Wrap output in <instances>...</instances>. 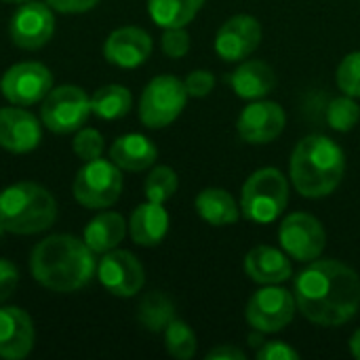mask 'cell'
Segmentation results:
<instances>
[{
  "label": "cell",
  "mask_w": 360,
  "mask_h": 360,
  "mask_svg": "<svg viewBox=\"0 0 360 360\" xmlns=\"http://www.w3.org/2000/svg\"><path fill=\"white\" fill-rule=\"evenodd\" d=\"M74 154L89 162V160H95V158H101V152H103V137L99 131L95 129H78L76 137H74Z\"/></svg>",
  "instance_id": "cell-32"
},
{
  "label": "cell",
  "mask_w": 360,
  "mask_h": 360,
  "mask_svg": "<svg viewBox=\"0 0 360 360\" xmlns=\"http://www.w3.org/2000/svg\"><path fill=\"white\" fill-rule=\"evenodd\" d=\"M202 4L205 0H148V13L160 27H186Z\"/></svg>",
  "instance_id": "cell-25"
},
{
  "label": "cell",
  "mask_w": 360,
  "mask_h": 360,
  "mask_svg": "<svg viewBox=\"0 0 360 360\" xmlns=\"http://www.w3.org/2000/svg\"><path fill=\"white\" fill-rule=\"evenodd\" d=\"M4 2H15V4H21V2H27V0H4Z\"/></svg>",
  "instance_id": "cell-40"
},
{
  "label": "cell",
  "mask_w": 360,
  "mask_h": 360,
  "mask_svg": "<svg viewBox=\"0 0 360 360\" xmlns=\"http://www.w3.org/2000/svg\"><path fill=\"white\" fill-rule=\"evenodd\" d=\"M179 188V179H177V173L167 167V165H160V167H154L150 171V175L146 177V198L150 202H158V205H165L167 200H171L175 196Z\"/></svg>",
  "instance_id": "cell-28"
},
{
  "label": "cell",
  "mask_w": 360,
  "mask_h": 360,
  "mask_svg": "<svg viewBox=\"0 0 360 360\" xmlns=\"http://www.w3.org/2000/svg\"><path fill=\"white\" fill-rule=\"evenodd\" d=\"M97 276L103 289L116 297H133L146 283L143 266L139 259L133 253L120 249L103 253L97 266Z\"/></svg>",
  "instance_id": "cell-13"
},
{
  "label": "cell",
  "mask_w": 360,
  "mask_h": 360,
  "mask_svg": "<svg viewBox=\"0 0 360 360\" xmlns=\"http://www.w3.org/2000/svg\"><path fill=\"white\" fill-rule=\"evenodd\" d=\"M184 80L173 74H160L148 82L139 99V118L148 129H165L179 118L188 103Z\"/></svg>",
  "instance_id": "cell-6"
},
{
  "label": "cell",
  "mask_w": 360,
  "mask_h": 360,
  "mask_svg": "<svg viewBox=\"0 0 360 360\" xmlns=\"http://www.w3.org/2000/svg\"><path fill=\"white\" fill-rule=\"evenodd\" d=\"M207 360H245V352L234 344H221L207 352Z\"/></svg>",
  "instance_id": "cell-38"
},
{
  "label": "cell",
  "mask_w": 360,
  "mask_h": 360,
  "mask_svg": "<svg viewBox=\"0 0 360 360\" xmlns=\"http://www.w3.org/2000/svg\"><path fill=\"white\" fill-rule=\"evenodd\" d=\"M245 272L257 285H281L293 274V266L287 253L270 245L253 247L245 257Z\"/></svg>",
  "instance_id": "cell-19"
},
{
  "label": "cell",
  "mask_w": 360,
  "mask_h": 360,
  "mask_svg": "<svg viewBox=\"0 0 360 360\" xmlns=\"http://www.w3.org/2000/svg\"><path fill=\"white\" fill-rule=\"evenodd\" d=\"M175 319V306L171 304V300L158 291L150 293L143 297V302L139 304V323L148 329V331H165L167 325Z\"/></svg>",
  "instance_id": "cell-27"
},
{
  "label": "cell",
  "mask_w": 360,
  "mask_h": 360,
  "mask_svg": "<svg viewBox=\"0 0 360 360\" xmlns=\"http://www.w3.org/2000/svg\"><path fill=\"white\" fill-rule=\"evenodd\" d=\"M295 312L297 304L291 291L278 285H264V289L251 295L245 316L251 329L262 333H278L293 321Z\"/></svg>",
  "instance_id": "cell-9"
},
{
  "label": "cell",
  "mask_w": 360,
  "mask_h": 360,
  "mask_svg": "<svg viewBox=\"0 0 360 360\" xmlns=\"http://www.w3.org/2000/svg\"><path fill=\"white\" fill-rule=\"evenodd\" d=\"M42 141V129L36 116L23 105L0 108V148L13 154H27Z\"/></svg>",
  "instance_id": "cell-16"
},
{
  "label": "cell",
  "mask_w": 360,
  "mask_h": 360,
  "mask_svg": "<svg viewBox=\"0 0 360 360\" xmlns=\"http://www.w3.org/2000/svg\"><path fill=\"white\" fill-rule=\"evenodd\" d=\"M169 232V213L158 202L139 205L129 219V234L139 247H156Z\"/></svg>",
  "instance_id": "cell-21"
},
{
  "label": "cell",
  "mask_w": 360,
  "mask_h": 360,
  "mask_svg": "<svg viewBox=\"0 0 360 360\" xmlns=\"http://www.w3.org/2000/svg\"><path fill=\"white\" fill-rule=\"evenodd\" d=\"M91 114V97L80 86L72 84L51 89L40 108L42 124L57 135H68L82 129Z\"/></svg>",
  "instance_id": "cell-8"
},
{
  "label": "cell",
  "mask_w": 360,
  "mask_h": 360,
  "mask_svg": "<svg viewBox=\"0 0 360 360\" xmlns=\"http://www.w3.org/2000/svg\"><path fill=\"white\" fill-rule=\"evenodd\" d=\"M131 105V91L122 84H105L91 95V112L103 120H116L127 116Z\"/></svg>",
  "instance_id": "cell-26"
},
{
  "label": "cell",
  "mask_w": 360,
  "mask_h": 360,
  "mask_svg": "<svg viewBox=\"0 0 360 360\" xmlns=\"http://www.w3.org/2000/svg\"><path fill=\"white\" fill-rule=\"evenodd\" d=\"M55 32L53 11L42 2H21V6L13 13L8 23V36L15 46L25 51H36L44 46Z\"/></svg>",
  "instance_id": "cell-12"
},
{
  "label": "cell",
  "mask_w": 360,
  "mask_h": 360,
  "mask_svg": "<svg viewBox=\"0 0 360 360\" xmlns=\"http://www.w3.org/2000/svg\"><path fill=\"white\" fill-rule=\"evenodd\" d=\"M230 86L240 99H264L270 95L276 86V72L272 65L259 59H249L243 61L232 74H230Z\"/></svg>",
  "instance_id": "cell-20"
},
{
  "label": "cell",
  "mask_w": 360,
  "mask_h": 360,
  "mask_svg": "<svg viewBox=\"0 0 360 360\" xmlns=\"http://www.w3.org/2000/svg\"><path fill=\"white\" fill-rule=\"evenodd\" d=\"M186 91L190 97H207L213 89H215V76L209 70H194L188 74V78L184 80Z\"/></svg>",
  "instance_id": "cell-34"
},
{
  "label": "cell",
  "mask_w": 360,
  "mask_h": 360,
  "mask_svg": "<svg viewBox=\"0 0 360 360\" xmlns=\"http://www.w3.org/2000/svg\"><path fill=\"white\" fill-rule=\"evenodd\" d=\"M127 234V224L118 213H99L84 228V243L93 253H108L116 249Z\"/></svg>",
  "instance_id": "cell-24"
},
{
  "label": "cell",
  "mask_w": 360,
  "mask_h": 360,
  "mask_svg": "<svg viewBox=\"0 0 360 360\" xmlns=\"http://www.w3.org/2000/svg\"><path fill=\"white\" fill-rule=\"evenodd\" d=\"M19 283V272L8 259H0V304L6 302Z\"/></svg>",
  "instance_id": "cell-36"
},
{
  "label": "cell",
  "mask_w": 360,
  "mask_h": 360,
  "mask_svg": "<svg viewBox=\"0 0 360 360\" xmlns=\"http://www.w3.org/2000/svg\"><path fill=\"white\" fill-rule=\"evenodd\" d=\"M152 53V36L135 25L114 30L103 44V57L118 68H137L146 63Z\"/></svg>",
  "instance_id": "cell-17"
},
{
  "label": "cell",
  "mask_w": 360,
  "mask_h": 360,
  "mask_svg": "<svg viewBox=\"0 0 360 360\" xmlns=\"http://www.w3.org/2000/svg\"><path fill=\"white\" fill-rule=\"evenodd\" d=\"M287 124V116L281 103L255 99L249 103L236 120L238 137L251 146H264L274 141Z\"/></svg>",
  "instance_id": "cell-14"
},
{
  "label": "cell",
  "mask_w": 360,
  "mask_h": 360,
  "mask_svg": "<svg viewBox=\"0 0 360 360\" xmlns=\"http://www.w3.org/2000/svg\"><path fill=\"white\" fill-rule=\"evenodd\" d=\"M338 86L344 95L360 99V51L348 53L338 65Z\"/></svg>",
  "instance_id": "cell-31"
},
{
  "label": "cell",
  "mask_w": 360,
  "mask_h": 360,
  "mask_svg": "<svg viewBox=\"0 0 360 360\" xmlns=\"http://www.w3.org/2000/svg\"><path fill=\"white\" fill-rule=\"evenodd\" d=\"M262 23L253 15L230 17L215 36V51L224 61H243L262 44Z\"/></svg>",
  "instance_id": "cell-15"
},
{
  "label": "cell",
  "mask_w": 360,
  "mask_h": 360,
  "mask_svg": "<svg viewBox=\"0 0 360 360\" xmlns=\"http://www.w3.org/2000/svg\"><path fill=\"white\" fill-rule=\"evenodd\" d=\"M297 310L314 325L340 327L360 310V276L338 259H314L293 285Z\"/></svg>",
  "instance_id": "cell-1"
},
{
  "label": "cell",
  "mask_w": 360,
  "mask_h": 360,
  "mask_svg": "<svg viewBox=\"0 0 360 360\" xmlns=\"http://www.w3.org/2000/svg\"><path fill=\"white\" fill-rule=\"evenodd\" d=\"M53 86L51 70L38 61H21L11 65L0 78V91L13 105H32L46 97Z\"/></svg>",
  "instance_id": "cell-11"
},
{
  "label": "cell",
  "mask_w": 360,
  "mask_h": 360,
  "mask_svg": "<svg viewBox=\"0 0 360 360\" xmlns=\"http://www.w3.org/2000/svg\"><path fill=\"white\" fill-rule=\"evenodd\" d=\"M346 175V154L327 135L304 137L289 160V179L304 198L333 194Z\"/></svg>",
  "instance_id": "cell-3"
},
{
  "label": "cell",
  "mask_w": 360,
  "mask_h": 360,
  "mask_svg": "<svg viewBox=\"0 0 360 360\" xmlns=\"http://www.w3.org/2000/svg\"><path fill=\"white\" fill-rule=\"evenodd\" d=\"M158 158V148L139 133L118 137L110 148V160L122 171H146Z\"/></svg>",
  "instance_id": "cell-22"
},
{
  "label": "cell",
  "mask_w": 360,
  "mask_h": 360,
  "mask_svg": "<svg viewBox=\"0 0 360 360\" xmlns=\"http://www.w3.org/2000/svg\"><path fill=\"white\" fill-rule=\"evenodd\" d=\"M51 8L59 13H86L97 6L99 0H46Z\"/></svg>",
  "instance_id": "cell-37"
},
{
  "label": "cell",
  "mask_w": 360,
  "mask_h": 360,
  "mask_svg": "<svg viewBox=\"0 0 360 360\" xmlns=\"http://www.w3.org/2000/svg\"><path fill=\"white\" fill-rule=\"evenodd\" d=\"M194 207L200 219H205L215 228L232 226L240 219V205L232 198L230 192L221 188H205L196 196Z\"/></svg>",
  "instance_id": "cell-23"
},
{
  "label": "cell",
  "mask_w": 360,
  "mask_h": 360,
  "mask_svg": "<svg viewBox=\"0 0 360 360\" xmlns=\"http://www.w3.org/2000/svg\"><path fill=\"white\" fill-rule=\"evenodd\" d=\"M360 120V105L356 103L354 97L350 95H342L335 97L329 108H327V122L331 129L340 131V133H348L352 131Z\"/></svg>",
  "instance_id": "cell-30"
},
{
  "label": "cell",
  "mask_w": 360,
  "mask_h": 360,
  "mask_svg": "<svg viewBox=\"0 0 360 360\" xmlns=\"http://www.w3.org/2000/svg\"><path fill=\"white\" fill-rule=\"evenodd\" d=\"M30 270L42 287L55 293H72L91 283L97 262L84 240L70 234H53L34 247Z\"/></svg>",
  "instance_id": "cell-2"
},
{
  "label": "cell",
  "mask_w": 360,
  "mask_h": 360,
  "mask_svg": "<svg viewBox=\"0 0 360 360\" xmlns=\"http://www.w3.org/2000/svg\"><path fill=\"white\" fill-rule=\"evenodd\" d=\"M350 352H352L354 359L360 360V329H356L354 335L350 338Z\"/></svg>",
  "instance_id": "cell-39"
},
{
  "label": "cell",
  "mask_w": 360,
  "mask_h": 360,
  "mask_svg": "<svg viewBox=\"0 0 360 360\" xmlns=\"http://www.w3.org/2000/svg\"><path fill=\"white\" fill-rule=\"evenodd\" d=\"M57 219L53 194L34 181H19L0 192V228L27 236L51 228Z\"/></svg>",
  "instance_id": "cell-4"
},
{
  "label": "cell",
  "mask_w": 360,
  "mask_h": 360,
  "mask_svg": "<svg viewBox=\"0 0 360 360\" xmlns=\"http://www.w3.org/2000/svg\"><path fill=\"white\" fill-rule=\"evenodd\" d=\"M257 360H297L300 352L295 348H291L285 342H264L257 352H255Z\"/></svg>",
  "instance_id": "cell-35"
},
{
  "label": "cell",
  "mask_w": 360,
  "mask_h": 360,
  "mask_svg": "<svg viewBox=\"0 0 360 360\" xmlns=\"http://www.w3.org/2000/svg\"><path fill=\"white\" fill-rule=\"evenodd\" d=\"M278 240L289 257L310 264L323 255L327 247V232L314 215L297 211L283 219L278 228Z\"/></svg>",
  "instance_id": "cell-10"
},
{
  "label": "cell",
  "mask_w": 360,
  "mask_h": 360,
  "mask_svg": "<svg viewBox=\"0 0 360 360\" xmlns=\"http://www.w3.org/2000/svg\"><path fill=\"white\" fill-rule=\"evenodd\" d=\"M165 346L167 352L177 360H190L196 354V335L188 327V323L173 319L165 329Z\"/></svg>",
  "instance_id": "cell-29"
},
{
  "label": "cell",
  "mask_w": 360,
  "mask_h": 360,
  "mask_svg": "<svg viewBox=\"0 0 360 360\" xmlns=\"http://www.w3.org/2000/svg\"><path fill=\"white\" fill-rule=\"evenodd\" d=\"M122 192V173L112 160H89L74 179V198L86 209H108Z\"/></svg>",
  "instance_id": "cell-7"
},
{
  "label": "cell",
  "mask_w": 360,
  "mask_h": 360,
  "mask_svg": "<svg viewBox=\"0 0 360 360\" xmlns=\"http://www.w3.org/2000/svg\"><path fill=\"white\" fill-rule=\"evenodd\" d=\"M160 46L167 57L181 59L190 51V34L186 27H165V34L160 38Z\"/></svg>",
  "instance_id": "cell-33"
},
{
  "label": "cell",
  "mask_w": 360,
  "mask_h": 360,
  "mask_svg": "<svg viewBox=\"0 0 360 360\" xmlns=\"http://www.w3.org/2000/svg\"><path fill=\"white\" fill-rule=\"evenodd\" d=\"M34 348V323L21 308H0V356L6 360L25 359Z\"/></svg>",
  "instance_id": "cell-18"
},
{
  "label": "cell",
  "mask_w": 360,
  "mask_h": 360,
  "mask_svg": "<svg viewBox=\"0 0 360 360\" xmlns=\"http://www.w3.org/2000/svg\"><path fill=\"white\" fill-rule=\"evenodd\" d=\"M289 205V179L274 167L249 175L240 192V215L253 224H270Z\"/></svg>",
  "instance_id": "cell-5"
}]
</instances>
